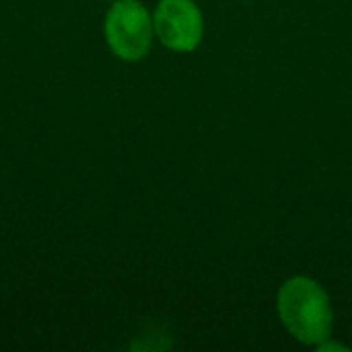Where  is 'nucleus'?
Returning <instances> with one entry per match:
<instances>
[{
    "label": "nucleus",
    "mask_w": 352,
    "mask_h": 352,
    "mask_svg": "<svg viewBox=\"0 0 352 352\" xmlns=\"http://www.w3.org/2000/svg\"><path fill=\"white\" fill-rule=\"evenodd\" d=\"M105 39L109 50L126 60H142L155 37V21L146 6L138 0H116L105 14Z\"/></svg>",
    "instance_id": "nucleus-2"
},
{
    "label": "nucleus",
    "mask_w": 352,
    "mask_h": 352,
    "mask_svg": "<svg viewBox=\"0 0 352 352\" xmlns=\"http://www.w3.org/2000/svg\"><path fill=\"white\" fill-rule=\"evenodd\" d=\"M276 309L287 332L307 346H322L332 338L334 309L326 289L309 276L289 278L276 297Z\"/></svg>",
    "instance_id": "nucleus-1"
},
{
    "label": "nucleus",
    "mask_w": 352,
    "mask_h": 352,
    "mask_svg": "<svg viewBox=\"0 0 352 352\" xmlns=\"http://www.w3.org/2000/svg\"><path fill=\"white\" fill-rule=\"evenodd\" d=\"M155 35L171 52H194L204 37V16L194 0H161L153 14Z\"/></svg>",
    "instance_id": "nucleus-3"
}]
</instances>
